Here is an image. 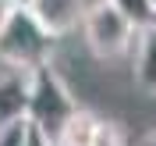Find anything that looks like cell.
I'll use <instances>...</instances> for the list:
<instances>
[{
	"label": "cell",
	"instance_id": "6",
	"mask_svg": "<svg viewBox=\"0 0 156 146\" xmlns=\"http://www.w3.org/2000/svg\"><path fill=\"white\" fill-rule=\"evenodd\" d=\"M25 121V71L0 75V128Z\"/></svg>",
	"mask_w": 156,
	"mask_h": 146
},
{
	"label": "cell",
	"instance_id": "9",
	"mask_svg": "<svg viewBox=\"0 0 156 146\" xmlns=\"http://www.w3.org/2000/svg\"><path fill=\"white\" fill-rule=\"evenodd\" d=\"M89 146H128V128L121 121H114V118H99L96 136H92Z\"/></svg>",
	"mask_w": 156,
	"mask_h": 146
},
{
	"label": "cell",
	"instance_id": "11",
	"mask_svg": "<svg viewBox=\"0 0 156 146\" xmlns=\"http://www.w3.org/2000/svg\"><path fill=\"white\" fill-rule=\"evenodd\" d=\"M25 125H29V121H25ZM25 146H53V143H50V139L43 136L39 128H32V125H29V143H25Z\"/></svg>",
	"mask_w": 156,
	"mask_h": 146
},
{
	"label": "cell",
	"instance_id": "12",
	"mask_svg": "<svg viewBox=\"0 0 156 146\" xmlns=\"http://www.w3.org/2000/svg\"><path fill=\"white\" fill-rule=\"evenodd\" d=\"M18 7H21L18 0H0V25H4V21H7V18H11V14H14Z\"/></svg>",
	"mask_w": 156,
	"mask_h": 146
},
{
	"label": "cell",
	"instance_id": "8",
	"mask_svg": "<svg viewBox=\"0 0 156 146\" xmlns=\"http://www.w3.org/2000/svg\"><path fill=\"white\" fill-rule=\"evenodd\" d=\"M110 4H114L135 29H149V21H153V0H110Z\"/></svg>",
	"mask_w": 156,
	"mask_h": 146
},
{
	"label": "cell",
	"instance_id": "5",
	"mask_svg": "<svg viewBox=\"0 0 156 146\" xmlns=\"http://www.w3.org/2000/svg\"><path fill=\"white\" fill-rule=\"evenodd\" d=\"M131 75L135 86L156 96V36L149 29H138L135 47H131Z\"/></svg>",
	"mask_w": 156,
	"mask_h": 146
},
{
	"label": "cell",
	"instance_id": "7",
	"mask_svg": "<svg viewBox=\"0 0 156 146\" xmlns=\"http://www.w3.org/2000/svg\"><path fill=\"white\" fill-rule=\"evenodd\" d=\"M96 125H99V114L75 107L68 114V121L60 125V132L53 136V146H89L96 136Z\"/></svg>",
	"mask_w": 156,
	"mask_h": 146
},
{
	"label": "cell",
	"instance_id": "2",
	"mask_svg": "<svg viewBox=\"0 0 156 146\" xmlns=\"http://www.w3.org/2000/svg\"><path fill=\"white\" fill-rule=\"evenodd\" d=\"M78 32L85 39V50L96 61H117V57H124V54H131L135 36H138V29L110 0H92L85 7V14H82Z\"/></svg>",
	"mask_w": 156,
	"mask_h": 146
},
{
	"label": "cell",
	"instance_id": "1",
	"mask_svg": "<svg viewBox=\"0 0 156 146\" xmlns=\"http://www.w3.org/2000/svg\"><path fill=\"white\" fill-rule=\"evenodd\" d=\"M75 107L78 103L71 96L68 82L53 71L50 57L25 71V121L32 128H39L50 143H53V136L60 132V125L68 121V114Z\"/></svg>",
	"mask_w": 156,
	"mask_h": 146
},
{
	"label": "cell",
	"instance_id": "3",
	"mask_svg": "<svg viewBox=\"0 0 156 146\" xmlns=\"http://www.w3.org/2000/svg\"><path fill=\"white\" fill-rule=\"evenodd\" d=\"M50 43L53 39L36 25L25 7H18L4 25H0V61L14 71H29L32 64L50 57Z\"/></svg>",
	"mask_w": 156,
	"mask_h": 146
},
{
	"label": "cell",
	"instance_id": "15",
	"mask_svg": "<svg viewBox=\"0 0 156 146\" xmlns=\"http://www.w3.org/2000/svg\"><path fill=\"white\" fill-rule=\"evenodd\" d=\"M153 18H156V0H153Z\"/></svg>",
	"mask_w": 156,
	"mask_h": 146
},
{
	"label": "cell",
	"instance_id": "13",
	"mask_svg": "<svg viewBox=\"0 0 156 146\" xmlns=\"http://www.w3.org/2000/svg\"><path fill=\"white\" fill-rule=\"evenodd\" d=\"M138 146H156V132H149V136L142 139V143H138Z\"/></svg>",
	"mask_w": 156,
	"mask_h": 146
},
{
	"label": "cell",
	"instance_id": "10",
	"mask_svg": "<svg viewBox=\"0 0 156 146\" xmlns=\"http://www.w3.org/2000/svg\"><path fill=\"white\" fill-rule=\"evenodd\" d=\"M29 143V125L25 121H14V125L0 128V146H25Z\"/></svg>",
	"mask_w": 156,
	"mask_h": 146
},
{
	"label": "cell",
	"instance_id": "14",
	"mask_svg": "<svg viewBox=\"0 0 156 146\" xmlns=\"http://www.w3.org/2000/svg\"><path fill=\"white\" fill-rule=\"evenodd\" d=\"M149 32H153V36H156V18H153V21H149Z\"/></svg>",
	"mask_w": 156,
	"mask_h": 146
},
{
	"label": "cell",
	"instance_id": "16",
	"mask_svg": "<svg viewBox=\"0 0 156 146\" xmlns=\"http://www.w3.org/2000/svg\"><path fill=\"white\" fill-rule=\"evenodd\" d=\"M18 4H25V0H18Z\"/></svg>",
	"mask_w": 156,
	"mask_h": 146
},
{
	"label": "cell",
	"instance_id": "4",
	"mask_svg": "<svg viewBox=\"0 0 156 146\" xmlns=\"http://www.w3.org/2000/svg\"><path fill=\"white\" fill-rule=\"evenodd\" d=\"M21 7L36 18V25L50 39H64L71 32H78L89 0H25Z\"/></svg>",
	"mask_w": 156,
	"mask_h": 146
}]
</instances>
